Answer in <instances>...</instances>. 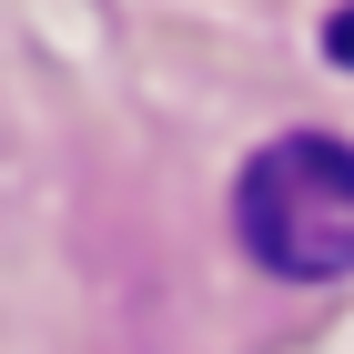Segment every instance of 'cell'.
Listing matches in <instances>:
<instances>
[{
	"label": "cell",
	"mask_w": 354,
	"mask_h": 354,
	"mask_svg": "<svg viewBox=\"0 0 354 354\" xmlns=\"http://www.w3.org/2000/svg\"><path fill=\"white\" fill-rule=\"evenodd\" d=\"M233 233L283 283L354 273V142L334 132H273L233 183Z\"/></svg>",
	"instance_id": "1"
},
{
	"label": "cell",
	"mask_w": 354,
	"mask_h": 354,
	"mask_svg": "<svg viewBox=\"0 0 354 354\" xmlns=\"http://www.w3.org/2000/svg\"><path fill=\"white\" fill-rule=\"evenodd\" d=\"M324 51H334V61L354 71V10H334V21H324Z\"/></svg>",
	"instance_id": "2"
}]
</instances>
